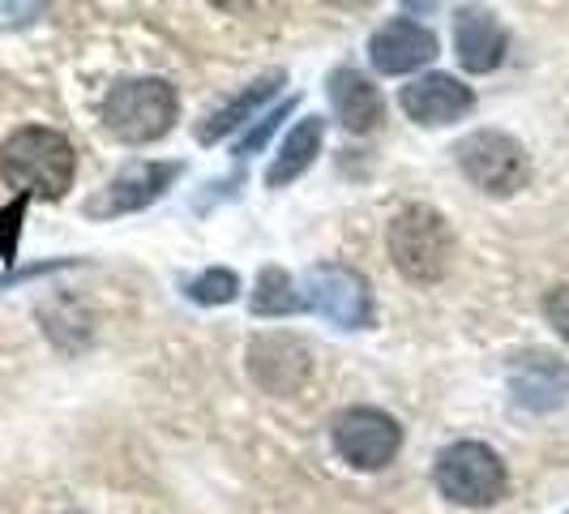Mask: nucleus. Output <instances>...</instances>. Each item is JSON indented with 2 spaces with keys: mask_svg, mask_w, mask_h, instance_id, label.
I'll return each mask as SVG.
<instances>
[{
  "mask_svg": "<svg viewBox=\"0 0 569 514\" xmlns=\"http://www.w3.org/2000/svg\"><path fill=\"white\" fill-rule=\"evenodd\" d=\"M73 176H78V155L57 129L27 125L0 146V180L22 198L60 201L73 189Z\"/></svg>",
  "mask_w": 569,
  "mask_h": 514,
  "instance_id": "obj_1",
  "label": "nucleus"
},
{
  "mask_svg": "<svg viewBox=\"0 0 569 514\" xmlns=\"http://www.w3.org/2000/svg\"><path fill=\"white\" fill-rule=\"evenodd\" d=\"M390 261L411 284H441L455 261V231L432 206H402L390 219Z\"/></svg>",
  "mask_w": 569,
  "mask_h": 514,
  "instance_id": "obj_2",
  "label": "nucleus"
},
{
  "mask_svg": "<svg viewBox=\"0 0 569 514\" xmlns=\"http://www.w3.org/2000/svg\"><path fill=\"white\" fill-rule=\"evenodd\" d=\"M180 112V99L163 78H129L116 82L103 99V129L124 146H150L168 138Z\"/></svg>",
  "mask_w": 569,
  "mask_h": 514,
  "instance_id": "obj_3",
  "label": "nucleus"
},
{
  "mask_svg": "<svg viewBox=\"0 0 569 514\" xmlns=\"http://www.w3.org/2000/svg\"><path fill=\"white\" fill-rule=\"evenodd\" d=\"M437 488L446 502L467 506V511H485L506 497V463L497 451H488L485 442H455L437 455Z\"/></svg>",
  "mask_w": 569,
  "mask_h": 514,
  "instance_id": "obj_4",
  "label": "nucleus"
},
{
  "mask_svg": "<svg viewBox=\"0 0 569 514\" xmlns=\"http://www.w3.org/2000/svg\"><path fill=\"white\" fill-rule=\"evenodd\" d=\"M455 155L462 176L488 198H510L518 189H527V180H531V159H527L522 142L501 129H480V134L462 138Z\"/></svg>",
  "mask_w": 569,
  "mask_h": 514,
  "instance_id": "obj_5",
  "label": "nucleus"
},
{
  "mask_svg": "<svg viewBox=\"0 0 569 514\" xmlns=\"http://www.w3.org/2000/svg\"><path fill=\"white\" fill-rule=\"evenodd\" d=\"M335 451L342 463L360 467V472H381L390 467L402 446V428L395 416H386L381 407H347L330 428Z\"/></svg>",
  "mask_w": 569,
  "mask_h": 514,
  "instance_id": "obj_6",
  "label": "nucleus"
},
{
  "mask_svg": "<svg viewBox=\"0 0 569 514\" xmlns=\"http://www.w3.org/2000/svg\"><path fill=\"white\" fill-rule=\"evenodd\" d=\"M305 305L317 309L326 322L342 326V330H360V326H369L372 317V296L365 275H356L351 266H339V261L309 270V279H305Z\"/></svg>",
  "mask_w": 569,
  "mask_h": 514,
  "instance_id": "obj_7",
  "label": "nucleus"
},
{
  "mask_svg": "<svg viewBox=\"0 0 569 514\" xmlns=\"http://www.w3.org/2000/svg\"><path fill=\"white\" fill-rule=\"evenodd\" d=\"M180 176V164H129L108 180V189L86 206L90 219H116V215H133L146 210L150 201H159L171 189V180Z\"/></svg>",
  "mask_w": 569,
  "mask_h": 514,
  "instance_id": "obj_8",
  "label": "nucleus"
},
{
  "mask_svg": "<svg viewBox=\"0 0 569 514\" xmlns=\"http://www.w3.org/2000/svg\"><path fill=\"white\" fill-rule=\"evenodd\" d=\"M249 377L266 395H296L309 382V347L296 335H257L249 343Z\"/></svg>",
  "mask_w": 569,
  "mask_h": 514,
  "instance_id": "obj_9",
  "label": "nucleus"
},
{
  "mask_svg": "<svg viewBox=\"0 0 569 514\" xmlns=\"http://www.w3.org/2000/svg\"><path fill=\"white\" fill-rule=\"evenodd\" d=\"M399 108L416 125H455L476 108L471 86H462L455 73H425L411 86H402Z\"/></svg>",
  "mask_w": 569,
  "mask_h": 514,
  "instance_id": "obj_10",
  "label": "nucleus"
},
{
  "mask_svg": "<svg viewBox=\"0 0 569 514\" xmlns=\"http://www.w3.org/2000/svg\"><path fill=\"white\" fill-rule=\"evenodd\" d=\"M437 57V34L416 18H395L369 39V60L377 73H411Z\"/></svg>",
  "mask_w": 569,
  "mask_h": 514,
  "instance_id": "obj_11",
  "label": "nucleus"
},
{
  "mask_svg": "<svg viewBox=\"0 0 569 514\" xmlns=\"http://www.w3.org/2000/svg\"><path fill=\"white\" fill-rule=\"evenodd\" d=\"M506 48H510V39H506L501 22L488 13L485 4L458 9L455 52H458V65H462L467 73H492V69L506 60Z\"/></svg>",
  "mask_w": 569,
  "mask_h": 514,
  "instance_id": "obj_12",
  "label": "nucleus"
},
{
  "mask_svg": "<svg viewBox=\"0 0 569 514\" xmlns=\"http://www.w3.org/2000/svg\"><path fill=\"white\" fill-rule=\"evenodd\" d=\"M330 108L339 116V125L347 134H372L386 116V103H381V90L360 73V69H335L330 73Z\"/></svg>",
  "mask_w": 569,
  "mask_h": 514,
  "instance_id": "obj_13",
  "label": "nucleus"
},
{
  "mask_svg": "<svg viewBox=\"0 0 569 514\" xmlns=\"http://www.w3.org/2000/svg\"><path fill=\"white\" fill-rule=\"evenodd\" d=\"M513 399L527 412H552L569 399V373L561 360H552L548 352H536V356H522L513 365Z\"/></svg>",
  "mask_w": 569,
  "mask_h": 514,
  "instance_id": "obj_14",
  "label": "nucleus"
},
{
  "mask_svg": "<svg viewBox=\"0 0 569 514\" xmlns=\"http://www.w3.org/2000/svg\"><path fill=\"white\" fill-rule=\"evenodd\" d=\"M279 86H283V69H274V73H266V78L249 82L240 95H231L228 103H219V108H214V112L198 125V142H206V146L223 142V138H228V134H236L240 125L257 120L261 103H270V99L279 95Z\"/></svg>",
  "mask_w": 569,
  "mask_h": 514,
  "instance_id": "obj_15",
  "label": "nucleus"
},
{
  "mask_svg": "<svg viewBox=\"0 0 569 514\" xmlns=\"http://www.w3.org/2000/svg\"><path fill=\"white\" fill-rule=\"evenodd\" d=\"M321 142H326V120H321V116L296 120V129L283 138L279 155H274V164H270V171H266V185H270V189H283V185H291V180H300V176L317 164Z\"/></svg>",
  "mask_w": 569,
  "mask_h": 514,
  "instance_id": "obj_16",
  "label": "nucleus"
},
{
  "mask_svg": "<svg viewBox=\"0 0 569 514\" xmlns=\"http://www.w3.org/2000/svg\"><path fill=\"white\" fill-rule=\"evenodd\" d=\"M305 305V296L296 291L291 275L283 266H266L257 275V291H253V314L257 317H287Z\"/></svg>",
  "mask_w": 569,
  "mask_h": 514,
  "instance_id": "obj_17",
  "label": "nucleus"
},
{
  "mask_svg": "<svg viewBox=\"0 0 569 514\" xmlns=\"http://www.w3.org/2000/svg\"><path fill=\"white\" fill-rule=\"evenodd\" d=\"M189 296H193V305H231L240 296V275L228 266H210L206 275L189 284Z\"/></svg>",
  "mask_w": 569,
  "mask_h": 514,
  "instance_id": "obj_18",
  "label": "nucleus"
},
{
  "mask_svg": "<svg viewBox=\"0 0 569 514\" xmlns=\"http://www.w3.org/2000/svg\"><path fill=\"white\" fill-rule=\"evenodd\" d=\"M43 18V0H0V30H22Z\"/></svg>",
  "mask_w": 569,
  "mask_h": 514,
  "instance_id": "obj_19",
  "label": "nucleus"
},
{
  "mask_svg": "<svg viewBox=\"0 0 569 514\" xmlns=\"http://www.w3.org/2000/svg\"><path fill=\"white\" fill-rule=\"evenodd\" d=\"M287 112H291V103H283V108H274V112H266V116H261V120H257L253 129H249V138L240 142V159H249V155H257L261 146L270 142V134L279 129V120H283Z\"/></svg>",
  "mask_w": 569,
  "mask_h": 514,
  "instance_id": "obj_20",
  "label": "nucleus"
},
{
  "mask_svg": "<svg viewBox=\"0 0 569 514\" xmlns=\"http://www.w3.org/2000/svg\"><path fill=\"white\" fill-rule=\"evenodd\" d=\"M543 317L552 322V330L569 343V284L552 287L548 296H543Z\"/></svg>",
  "mask_w": 569,
  "mask_h": 514,
  "instance_id": "obj_21",
  "label": "nucleus"
},
{
  "mask_svg": "<svg viewBox=\"0 0 569 514\" xmlns=\"http://www.w3.org/2000/svg\"><path fill=\"white\" fill-rule=\"evenodd\" d=\"M402 4H407V9H416V13H425V9H432L437 0H402Z\"/></svg>",
  "mask_w": 569,
  "mask_h": 514,
  "instance_id": "obj_22",
  "label": "nucleus"
}]
</instances>
